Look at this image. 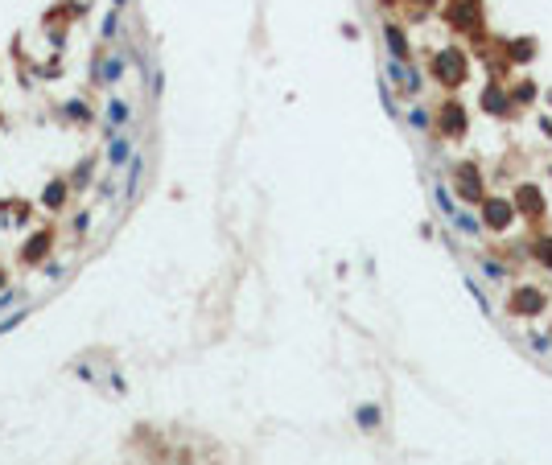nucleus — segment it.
Here are the masks:
<instances>
[{"label": "nucleus", "instance_id": "nucleus-1", "mask_svg": "<svg viewBox=\"0 0 552 465\" xmlns=\"http://www.w3.org/2000/svg\"><path fill=\"white\" fill-rule=\"evenodd\" d=\"M437 74H441L445 82H458V78H462V54H441V58H437Z\"/></svg>", "mask_w": 552, "mask_h": 465}, {"label": "nucleus", "instance_id": "nucleus-2", "mask_svg": "<svg viewBox=\"0 0 552 465\" xmlns=\"http://www.w3.org/2000/svg\"><path fill=\"white\" fill-rule=\"evenodd\" d=\"M520 313H536L540 309V293H520V301H511Z\"/></svg>", "mask_w": 552, "mask_h": 465}, {"label": "nucleus", "instance_id": "nucleus-3", "mask_svg": "<svg viewBox=\"0 0 552 465\" xmlns=\"http://www.w3.org/2000/svg\"><path fill=\"white\" fill-rule=\"evenodd\" d=\"M487 210H491V223H507V214H511V210H507L503 202H491Z\"/></svg>", "mask_w": 552, "mask_h": 465}, {"label": "nucleus", "instance_id": "nucleus-4", "mask_svg": "<svg viewBox=\"0 0 552 465\" xmlns=\"http://www.w3.org/2000/svg\"><path fill=\"white\" fill-rule=\"evenodd\" d=\"M458 227H462L466 235H478V223H474V218H466V214H458Z\"/></svg>", "mask_w": 552, "mask_h": 465}, {"label": "nucleus", "instance_id": "nucleus-5", "mask_svg": "<svg viewBox=\"0 0 552 465\" xmlns=\"http://www.w3.org/2000/svg\"><path fill=\"white\" fill-rule=\"evenodd\" d=\"M359 420L371 429V424H379V412H375V408H363V412H359Z\"/></svg>", "mask_w": 552, "mask_h": 465}]
</instances>
